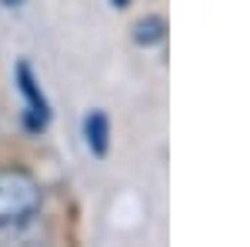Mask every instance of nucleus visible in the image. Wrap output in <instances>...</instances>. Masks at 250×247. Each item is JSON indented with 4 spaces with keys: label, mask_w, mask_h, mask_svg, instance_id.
Here are the masks:
<instances>
[{
    "label": "nucleus",
    "mask_w": 250,
    "mask_h": 247,
    "mask_svg": "<svg viewBox=\"0 0 250 247\" xmlns=\"http://www.w3.org/2000/svg\"><path fill=\"white\" fill-rule=\"evenodd\" d=\"M43 204L40 180L23 167H0V227L27 224Z\"/></svg>",
    "instance_id": "nucleus-1"
},
{
    "label": "nucleus",
    "mask_w": 250,
    "mask_h": 247,
    "mask_svg": "<svg viewBox=\"0 0 250 247\" xmlns=\"http://www.w3.org/2000/svg\"><path fill=\"white\" fill-rule=\"evenodd\" d=\"M14 80H17V90L23 94V100H27V111H23V127H27V134L47 131V124H50V100L40 90L37 77H34L27 60H20L17 67H14Z\"/></svg>",
    "instance_id": "nucleus-2"
},
{
    "label": "nucleus",
    "mask_w": 250,
    "mask_h": 247,
    "mask_svg": "<svg viewBox=\"0 0 250 247\" xmlns=\"http://www.w3.org/2000/svg\"><path fill=\"white\" fill-rule=\"evenodd\" d=\"M83 144L94 157H107V151H110V117L104 111H90L83 117Z\"/></svg>",
    "instance_id": "nucleus-3"
},
{
    "label": "nucleus",
    "mask_w": 250,
    "mask_h": 247,
    "mask_svg": "<svg viewBox=\"0 0 250 247\" xmlns=\"http://www.w3.org/2000/svg\"><path fill=\"white\" fill-rule=\"evenodd\" d=\"M130 37H134L137 47H157V44H164L167 40V20L150 14V17H140L134 23V30H130Z\"/></svg>",
    "instance_id": "nucleus-4"
},
{
    "label": "nucleus",
    "mask_w": 250,
    "mask_h": 247,
    "mask_svg": "<svg viewBox=\"0 0 250 247\" xmlns=\"http://www.w3.org/2000/svg\"><path fill=\"white\" fill-rule=\"evenodd\" d=\"M107 3H110V7H114V10H127V7H130V3H134V0H107Z\"/></svg>",
    "instance_id": "nucleus-5"
},
{
    "label": "nucleus",
    "mask_w": 250,
    "mask_h": 247,
    "mask_svg": "<svg viewBox=\"0 0 250 247\" xmlns=\"http://www.w3.org/2000/svg\"><path fill=\"white\" fill-rule=\"evenodd\" d=\"M0 3H3V7H20L23 0H0Z\"/></svg>",
    "instance_id": "nucleus-6"
}]
</instances>
